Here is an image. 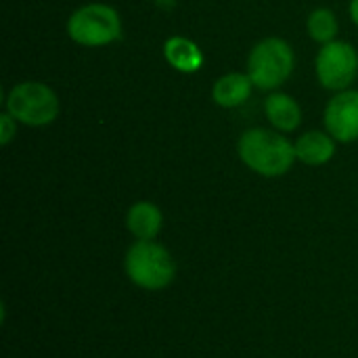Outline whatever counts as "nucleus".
Here are the masks:
<instances>
[{"label":"nucleus","instance_id":"5","mask_svg":"<svg viewBox=\"0 0 358 358\" xmlns=\"http://www.w3.org/2000/svg\"><path fill=\"white\" fill-rule=\"evenodd\" d=\"M67 34L82 46H105L122 36V19L109 4L90 2L71 13Z\"/></svg>","mask_w":358,"mask_h":358},{"label":"nucleus","instance_id":"12","mask_svg":"<svg viewBox=\"0 0 358 358\" xmlns=\"http://www.w3.org/2000/svg\"><path fill=\"white\" fill-rule=\"evenodd\" d=\"M164 57L166 61L182 73H195L203 65V52L201 48L182 36H172L164 44Z\"/></svg>","mask_w":358,"mask_h":358},{"label":"nucleus","instance_id":"7","mask_svg":"<svg viewBox=\"0 0 358 358\" xmlns=\"http://www.w3.org/2000/svg\"><path fill=\"white\" fill-rule=\"evenodd\" d=\"M325 128L338 143L358 141V90L336 92L325 107Z\"/></svg>","mask_w":358,"mask_h":358},{"label":"nucleus","instance_id":"11","mask_svg":"<svg viewBox=\"0 0 358 358\" xmlns=\"http://www.w3.org/2000/svg\"><path fill=\"white\" fill-rule=\"evenodd\" d=\"M252 78L248 73H227L222 78H218L212 86V99L218 107H224V109H233V107H239L243 105L250 94H252Z\"/></svg>","mask_w":358,"mask_h":358},{"label":"nucleus","instance_id":"15","mask_svg":"<svg viewBox=\"0 0 358 358\" xmlns=\"http://www.w3.org/2000/svg\"><path fill=\"white\" fill-rule=\"evenodd\" d=\"M350 17L358 25V0H350Z\"/></svg>","mask_w":358,"mask_h":358},{"label":"nucleus","instance_id":"14","mask_svg":"<svg viewBox=\"0 0 358 358\" xmlns=\"http://www.w3.org/2000/svg\"><path fill=\"white\" fill-rule=\"evenodd\" d=\"M17 136V120L10 113L0 115V145H8Z\"/></svg>","mask_w":358,"mask_h":358},{"label":"nucleus","instance_id":"16","mask_svg":"<svg viewBox=\"0 0 358 358\" xmlns=\"http://www.w3.org/2000/svg\"><path fill=\"white\" fill-rule=\"evenodd\" d=\"M159 8H174L176 0H153Z\"/></svg>","mask_w":358,"mask_h":358},{"label":"nucleus","instance_id":"2","mask_svg":"<svg viewBox=\"0 0 358 358\" xmlns=\"http://www.w3.org/2000/svg\"><path fill=\"white\" fill-rule=\"evenodd\" d=\"M128 281L145 292H162L176 279L178 266L170 250L155 241H134L124 256Z\"/></svg>","mask_w":358,"mask_h":358},{"label":"nucleus","instance_id":"3","mask_svg":"<svg viewBox=\"0 0 358 358\" xmlns=\"http://www.w3.org/2000/svg\"><path fill=\"white\" fill-rule=\"evenodd\" d=\"M296 65L294 48L283 38L260 40L248 57V76L260 90H277L292 76Z\"/></svg>","mask_w":358,"mask_h":358},{"label":"nucleus","instance_id":"8","mask_svg":"<svg viewBox=\"0 0 358 358\" xmlns=\"http://www.w3.org/2000/svg\"><path fill=\"white\" fill-rule=\"evenodd\" d=\"M162 227L164 214L151 201H136L126 212V229L136 241H155Z\"/></svg>","mask_w":358,"mask_h":358},{"label":"nucleus","instance_id":"13","mask_svg":"<svg viewBox=\"0 0 358 358\" xmlns=\"http://www.w3.org/2000/svg\"><path fill=\"white\" fill-rule=\"evenodd\" d=\"M306 27H308L310 38L321 44H329L338 36V19H336L334 10H329V8H315L308 15Z\"/></svg>","mask_w":358,"mask_h":358},{"label":"nucleus","instance_id":"10","mask_svg":"<svg viewBox=\"0 0 358 358\" xmlns=\"http://www.w3.org/2000/svg\"><path fill=\"white\" fill-rule=\"evenodd\" d=\"M294 145L298 159L306 166H325L336 155V138L329 132H304Z\"/></svg>","mask_w":358,"mask_h":358},{"label":"nucleus","instance_id":"1","mask_svg":"<svg viewBox=\"0 0 358 358\" xmlns=\"http://www.w3.org/2000/svg\"><path fill=\"white\" fill-rule=\"evenodd\" d=\"M239 159L256 174L266 178L283 176L296 164V145L289 143L279 130L250 128L237 143Z\"/></svg>","mask_w":358,"mask_h":358},{"label":"nucleus","instance_id":"9","mask_svg":"<svg viewBox=\"0 0 358 358\" xmlns=\"http://www.w3.org/2000/svg\"><path fill=\"white\" fill-rule=\"evenodd\" d=\"M264 111L268 122L279 132H294L302 124V107L298 101L285 92H273L268 94L264 103Z\"/></svg>","mask_w":358,"mask_h":358},{"label":"nucleus","instance_id":"6","mask_svg":"<svg viewBox=\"0 0 358 358\" xmlns=\"http://www.w3.org/2000/svg\"><path fill=\"white\" fill-rule=\"evenodd\" d=\"M317 78L319 82L334 92L346 90L358 73V52L357 48L344 40H334L323 44L317 55Z\"/></svg>","mask_w":358,"mask_h":358},{"label":"nucleus","instance_id":"4","mask_svg":"<svg viewBox=\"0 0 358 358\" xmlns=\"http://www.w3.org/2000/svg\"><path fill=\"white\" fill-rule=\"evenodd\" d=\"M6 113H10L19 124L25 126H46L59 115V99L55 90L42 82H21L15 84L6 99Z\"/></svg>","mask_w":358,"mask_h":358}]
</instances>
